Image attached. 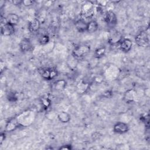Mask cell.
I'll return each mask as SVG.
<instances>
[{
  "mask_svg": "<svg viewBox=\"0 0 150 150\" xmlns=\"http://www.w3.org/2000/svg\"><path fill=\"white\" fill-rule=\"evenodd\" d=\"M94 11L95 8L93 3L91 1H87L81 6L80 16L82 19H87L94 15Z\"/></svg>",
  "mask_w": 150,
  "mask_h": 150,
  "instance_id": "cell-2",
  "label": "cell"
},
{
  "mask_svg": "<svg viewBox=\"0 0 150 150\" xmlns=\"http://www.w3.org/2000/svg\"><path fill=\"white\" fill-rule=\"evenodd\" d=\"M14 25L6 22L4 25H2L1 28V32L2 35L5 36H11L14 33Z\"/></svg>",
  "mask_w": 150,
  "mask_h": 150,
  "instance_id": "cell-9",
  "label": "cell"
},
{
  "mask_svg": "<svg viewBox=\"0 0 150 150\" xmlns=\"http://www.w3.org/2000/svg\"><path fill=\"white\" fill-rule=\"evenodd\" d=\"M135 42L140 47H147L149 44V29L139 32L135 38Z\"/></svg>",
  "mask_w": 150,
  "mask_h": 150,
  "instance_id": "cell-3",
  "label": "cell"
},
{
  "mask_svg": "<svg viewBox=\"0 0 150 150\" xmlns=\"http://www.w3.org/2000/svg\"><path fill=\"white\" fill-rule=\"evenodd\" d=\"M41 101L42 104L45 109H47L50 105L51 101L48 98H42Z\"/></svg>",
  "mask_w": 150,
  "mask_h": 150,
  "instance_id": "cell-23",
  "label": "cell"
},
{
  "mask_svg": "<svg viewBox=\"0 0 150 150\" xmlns=\"http://www.w3.org/2000/svg\"><path fill=\"white\" fill-rule=\"evenodd\" d=\"M5 138V133H2V132L1 134V135H0V143H1V144L4 141Z\"/></svg>",
  "mask_w": 150,
  "mask_h": 150,
  "instance_id": "cell-28",
  "label": "cell"
},
{
  "mask_svg": "<svg viewBox=\"0 0 150 150\" xmlns=\"http://www.w3.org/2000/svg\"><path fill=\"white\" fill-rule=\"evenodd\" d=\"M40 26V22L38 18L32 19L28 24V29L30 32L34 33L39 30Z\"/></svg>",
  "mask_w": 150,
  "mask_h": 150,
  "instance_id": "cell-12",
  "label": "cell"
},
{
  "mask_svg": "<svg viewBox=\"0 0 150 150\" xmlns=\"http://www.w3.org/2000/svg\"><path fill=\"white\" fill-rule=\"evenodd\" d=\"M97 5L100 7H105L108 4V1H96Z\"/></svg>",
  "mask_w": 150,
  "mask_h": 150,
  "instance_id": "cell-25",
  "label": "cell"
},
{
  "mask_svg": "<svg viewBox=\"0 0 150 150\" xmlns=\"http://www.w3.org/2000/svg\"><path fill=\"white\" fill-rule=\"evenodd\" d=\"M137 98V92L136 91L133 89L131 88L128 90H127L124 94V100L127 103H131V102H133Z\"/></svg>",
  "mask_w": 150,
  "mask_h": 150,
  "instance_id": "cell-10",
  "label": "cell"
},
{
  "mask_svg": "<svg viewBox=\"0 0 150 150\" xmlns=\"http://www.w3.org/2000/svg\"><path fill=\"white\" fill-rule=\"evenodd\" d=\"M8 99L10 101H15L17 100V97L14 93H10L8 95Z\"/></svg>",
  "mask_w": 150,
  "mask_h": 150,
  "instance_id": "cell-24",
  "label": "cell"
},
{
  "mask_svg": "<svg viewBox=\"0 0 150 150\" xmlns=\"http://www.w3.org/2000/svg\"><path fill=\"white\" fill-rule=\"evenodd\" d=\"M122 39V35L117 31H115L111 34L108 39V42L111 45H114L116 43L118 44Z\"/></svg>",
  "mask_w": 150,
  "mask_h": 150,
  "instance_id": "cell-15",
  "label": "cell"
},
{
  "mask_svg": "<svg viewBox=\"0 0 150 150\" xmlns=\"http://www.w3.org/2000/svg\"><path fill=\"white\" fill-rule=\"evenodd\" d=\"M105 53V47H101L97 49L94 52V57L96 58L102 57Z\"/></svg>",
  "mask_w": 150,
  "mask_h": 150,
  "instance_id": "cell-21",
  "label": "cell"
},
{
  "mask_svg": "<svg viewBox=\"0 0 150 150\" xmlns=\"http://www.w3.org/2000/svg\"><path fill=\"white\" fill-rule=\"evenodd\" d=\"M129 129V127L127 124L123 122H118L116 123L113 127V130L118 134H124Z\"/></svg>",
  "mask_w": 150,
  "mask_h": 150,
  "instance_id": "cell-11",
  "label": "cell"
},
{
  "mask_svg": "<svg viewBox=\"0 0 150 150\" xmlns=\"http://www.w3.org/2000/svg\"><path fill=\"white\" fill-rule=\"evenodd\" d=\"M38 72L46 80H52L57 75V71L54 68H39Z\"/></svg>",
  "mask_w": 150,
  "mask_h": 150,
  "instance_id": "cell-5",
  "label": "cell"
},
{
  "mask_svg": "<svg viewBox=\"0 0 150 150\" xmlns=\"http://www.w3.org/2000/svg\"><path fill=\"white\" fill-rule=\"evenodd\" d=\"M118 44L119 48L124 52H129L132 46V42L131 40L128 38H122Z\"/></svg>",
  "mask_w": 150,
  "mask_h": 150,
  "instance_id": "cell-8",
  "label": "cell"
},
{
  "mask_svg": "<svg viewBox=\"0 0 150 150\" xmlns=\"http://www.w3.org/2000/svg\"><path fill=\"white\" fill-rule=\"evenodd\" d=\"M104 21L110 28H114L117 23V19L114 12L111 10L107 11L104 14Z\"/></svg>",
  "mask_w": 150,
  "mask_h": 150,
  "instance_id": "cell-6",
  "label": "cell"
},
{
  "mask_svg": "<svg viewBox=\"0 0 150 150\" xmlns=\"http://www.w3.org/2000/svg\"><path fill=\"white\" fill-rule=\"evenodd\" d=\"M49 37L47 35H43L40 36L39 38V42L42 45H47L49 42Z\"/></svg>",
  "mask_w": 150,
  "mask_h": 150,
  "instance_id": "cell-22",
  "label": "cell"
},
{
  "mask_svg": "<svg viewBox=\"0 0 150 150\" xmlns=\"http://www.w3.org/2000/svg\"><path fill=\"white\" fill-rule=\"evenodd\" d=\"M90 84L86 81H80L77 86V90L78 92L80 94H83L85 93L89 88Z\"/></svg>",
  "mask_w": 150,
  "mask_h": 150,
  "instance_id": "cell-17",
  "label": "cell"
},
{
  "mask_svg": "<svg viewBox=\"0 0 150 150\" xmlns=\"http://www.w3.org/2000/svg\"><path fill=\"white\" fill-rule=\"evenodd\" d=\"M4 5H5V1H3V0L1 1H0V6H1V8H2V6H3Z\"/></svg>",
  "mask_w": 150,
  "mask_h": 150,
  "instance_id": "cell-31",
  "label": "cell"
},
{
  "mask_svg": "<svg viewBox=\"0 0 150 150\" xmlns=\"http://www.w3.org/2000/svg\"><path fill=\"white\" fill-rule=\"evenodd\" d=\"M57 118L60 122L63 123H67L70 121L71 119V116L68 112L66 111H62L59 113Z\"/></svg>",
  "mask_w": 150,
  "mask_h": 150,
  "instance_id": "cell-19",
  "label": "cell"
},
{
  "mask_svg": "<svg viewBox=\"0 0 150 150\" xmlns=\"http://www.w3.org/2000/svg\"><path fill=\"white\" fill-rule=\"evenodd\" d=\"M75 26L76 29L81 33L87 31V23L85 21L84 19L81 18L77 20L75 22Z\"/></svg>",
  "mask_w": 150,
  "mask_h": 150,
  "instance_id": "cell-13",
  "label": "cell"
},
{
  "mask_svg": "<svg viewBox=\"0 0 150 150\" xmlns=\"http://www.w3.org/2000/svg\"><path fill=\"white\" fill-rule=\"evenodd\" d=\"M98 23L96 21H91L87 23V31L89 33H94L98 29Z\"/></svg>",
  "mask_w": 150,
  "mask_h": 150,
  "instance_id": "cell-20",
  "label": "cell"
},
{
  "mask_svg": "<svg viewBox=\"0 0 150 150\" xmlns=\"http://www.w3.org/2000/svg\"><path fill=\"white\" fill-rule=\"evenodd\" d=\"M53 84L54 89L57 91H62L66 87V81L64 80H58L54 81Z\"/></svg>",
  "mask_w": 150,
  "mask_h": 150,
  "instance_id": "cell-18",
  "label": "cell"
},
{
  "mask_svg": "<svg viewBox=\"0 0 150 150\" xmlns=\"http://www.w3.org/2000/svg\"><path fill=\"white\" fill-rule=\"evenodd\" d=\"M60 149H71V146L70 145H63L62 146H61L60 148Z\"/></svg>",
  "mask_w": 150,
  "mask_h": 150,
  "instance_id": "cell-27",
  "label": "cell"
},
{
  "mask_svg": "<svg viewBox=\"0 0 150 150\" xmlns=\"http://www.w3.org/2000/svg\"><path fill=\"white\" fill-rule=\"evenodd\" d=\"M35 114L32 110H28L19 114L16 117L18 123L20 125L27 127L30 125L35 120Z\"/></svg>",
  "mask_w": 150,
  "mask_h": 150,
  "instance_id": "cell-1",
  "label": "cell"
},
{
  "mask_svg": "<svg viewBox=\"0 0 150 150\" xmlns=\"http://www.w3.org/2000/svg\"><path fill=\"white\" fill-rule=\"evenodd\" d=\"M19 21V17L16 13H9L6 17V23H9L13 25H16L18 23Z\"/></svg>",
  "mask_w": 150,
  "mask_h": 150,
  "instance_id": "cell-16",
  "label": "cell"
},
{
  "mask_svg": "<svg viewBox=\"0 0 150 150\" xmlns=\"http://www.w3.org/2000/svg\"><path fill=\"white\" fill-rule=\"evenodd\" d=\"M12 3L14 5H21L22 4V1H13Z\"/></svg>",
  "mask_w": 150,
  "mask_h": 150,
  "instance_id": "cell-30",
  "label": "cell"
},
{
  "mask_svg": "<svg viewBox=\"0 0 150 150\" xmlns=\"http://www.w3.org/2000/svg\"><path fill=\"white\" fill-rule=\"evenodd\" d=\"M19 125L16 119V117L10 119L6 123L5 126V129L7 131H13L15 130Z\"/></svg>",
  "mask_w": 150,
  "mask_h": 150,
  "instance_id": "cell-14",
  "label": "cell"
},
{
  "mask_svg": "<svg viewBox=\"0 0 150 150\" xmlns=\"http://www.w3.org/2000/svg\"><path fill=\"white\" fill-rule=\"evenodd\" d=\"M34 1H30V0H25L22 1V5L25 6H29L30 5H32L34 4Z\"/></svg>",
  "mask_w": 150,
  "mask_h": 150,
  "instance_id": "cell-26",
  "label": "cell"
},
{
  "mask_svg": "<svg viewBox=\"0 0 150 150\" xmlns=\"http://www.w3.org/2000/svg\"><path fill=\"white\" fill-rule=\"evenodd\" d=\"M90 50V47L87 45H80L76 46L72 52L71 55L76 59H81L86 56Z\"/></svg>",
  "mask_w": 150,
  "mask_h": 150,
  "instance_id": "cell-4",
  "label": "cell"
},
{
  "mask_svg": "<svg viewBox=\"0 0 150 150\" xmlns=\"http://www.w3.org/2000/svg\"><path fill=\"white\" fill-rule=\"evenodd\" d=\"M20 50L23 52H30L33 50V46L29 39L23 38L19 43Z\"/></svg>",
  "mask_w": 150,
  "mask_h": 150,
  "instance_id": "cell-7",
  "label": "cell"
},
{
  "mask_svg": "<svg viewBox=\"0 0 150 150\" xmlns=\"http://www.w3.org/2000/svg\"><path fill=\"white\" fill-rule=\"evenodd\" d=\"M111 94H112V93H111V92L110 91H107L106 92H105V93H104V96L105 97H111Z\"/></svg>",
  "mask_w": 150,
  "mask_h": 150,
  "instance_id": "cell-29",
  "label": "cell"
}]
</instances>
